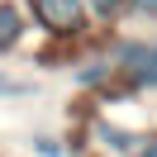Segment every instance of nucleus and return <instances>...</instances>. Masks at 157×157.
Wrapping results in <instances>:
<instances>
[{
  "mask_svg": "<svg viewBox=\"0 0 157 157\" xmlns=\"http://www.w3.org/2000/svg\"><path fill=\"white\" fill-rule=\"evenodd\" d=\"M105 57L124 95H157V38H114Z\"/></svg>",
  "mask_w": 157,
  "mask_h": 157,
  "instance_id": "1",
  "label": "nucleus"
},
{
  "mask_svg": "<svg viewBox=\"0 0 157 157\" xmlns=\"http://www.w3.org/2000/svg\"><path fill=\"white\" fill-rule=\"evenodd\" d=\"M24 19H33L48 38H81L90 29V14L81 0H24Z\"/></svg>",
  "mask_w": 157,
  "mask_h": 157,
  "instance_id": "2",
  "label": "nucleus"
},
{
  "mask_svg": "<svg viewBox=\"0 0 157 157\" xmlns=\"http://www.w3.org/2000/svg\"><path fill=\"white\" fill-rule=\"evenodd\" d=\"M71 81H76L81 90H90V95H109V86H114V67H109V57L100 52V57H86L71 67Z\"/></svg>",
  "mask_w": 157,
  "mask_h": 157,
  "instance_id": "3",
  "label": "nucleus"
},
{
  "mask_svg": "<svg viewBox=\"0 0 157 157\" xmlns=\"http://www.w3.org/2000/svg\"><path fill=\"white\" fill-rule=\"evenodd\" d=\"M90 138H95L105 152H114V157H133L138 143H143V133H133V128H124V124H109V119H95Z\"/></svg>",
  "mask_w": 157,
  "mask_h": 157,
  "instance_id": "4",
  "label": "nucleus"
},
{
  "mask_svg": "<svg viewBox=\"0 0 157 157\" xmlns=\"http://www.w3.org/2000/svg\"><path fill=\"white\" fill-rule=\"evenodd\" d=\"M24 33H29V19H24V10L14 5V0H0V57L19 52Z\"/></svg>",
  "mask_w": 157,
  "mask_h": 157,
  "instance_id": "5",
  "label": "nucleus"
},
{
  "mask_svg": "<svg viewBox=\"0 0 157 157\" xmlns=\"http://www.w3.org/2000/svg\"><path fill=\"white\" fill-rule=\"evenodd\" d=\"M81 5H86V14H90V19H100V24H109V19L124 14V0H81Z\"/></svg>",
  "mask_w": 157,
  "mask_h": 157,
  "instance_id": "6",
  "label": "nucleus"
},
{
  "mask_svg": "<svg viewBox=\"0 0 157 157\" xmlns=\"http://www.w3.org/2000/svg\"><path fill=\"white\" fill-rule=\"evenodd\" d=\"M19 95H33V81H19L10 71H0V100H19Z\"/></svg>",
  "mask_w": 157,
  "mask_h": 157,
  "instance_id": "7",
  "label": "nucleus"
},
{
  "mask_svg": "<svg viewBox=\"0 0 157 157\" xmlns=\"http://www.w3.org/2000/svg\"><path fill=\"white\" fill-rule=\"evenodd\" d=\"M33 152L38 157H67V147H62V138H52V133H33Z\"/></svg>",
  "mask_w": 157,
  "mask_h": 157,
  "instance_id": "8",
  "label": "nucleus"
},
{
  "mask_svg": "<svg viewBox=\"0 0 157 157\" xmlns=\"http://www.w3.org/2000/svg\"><path fill=\"white\" fill-rule=\"evenodd\" d=\"M124 10L143 14V19H157V0H124Z\"/></svg>",
  "mask_w": 157,
  "mask_h": 157,
  "instance_id": "9",
  "label": "nucleus"
},
{
  "mask_svg": "<svg viewBox=\"0 0 157 157\" xmlns=\"http://www.w3.org/2000/svg\"><path fill=\"white\" fill-rule=\"evenodd\" d=\"M133 157H157V133H143V143H138Z\"/></svg>",
  "mask_w": 157,
  "mask_h": 157,
  "instance_id": "10",
  "label": "nucleus"
}]
</instances>
